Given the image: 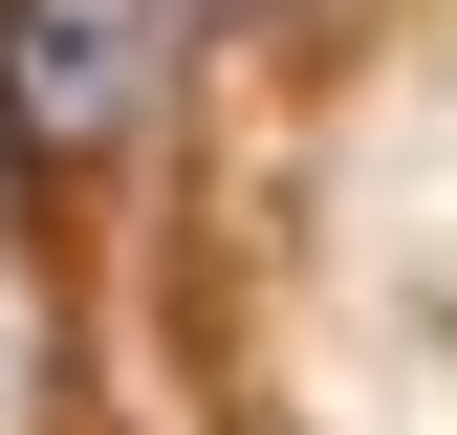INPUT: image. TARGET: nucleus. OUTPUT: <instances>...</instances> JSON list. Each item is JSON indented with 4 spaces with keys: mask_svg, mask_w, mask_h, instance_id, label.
Masks as SVG:
<instances>
[{
    "mask_svg": "<svg viewBox=\"0 0 457 435\" xmlns=\"http://www.w3.org/2000/svg\"><path fill=\"white\" fill-rule=\"evenodd\" d=\"M153 66H175V0H0V152H22V175L131 152Z\"/></svg>",
    "mask_w": 457,
    "mask_h": 435,
    "instance_id": "1",
    "label": "nucleus"
},
{
    "mask_svg": "<svg viewBox=\"0 0 457 435\" xmlns=\"http://www.w3.org/2000/svg\"><path fill=\"white\" fill-rule=\"evenodd\" d=\"M196 22H240V0H196Z\"/></svg>",
    "mask_w": 457,
    "mask_h": 435,
    "instance_id": "2",
    "label": "nucleus"
}]
</instances>
